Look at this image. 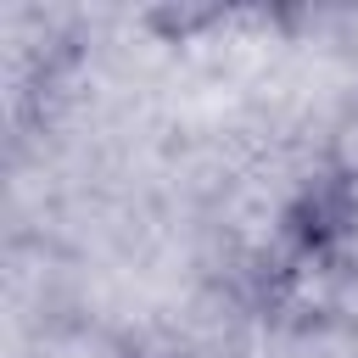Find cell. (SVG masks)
<instances>
[{
  "mask_svg": "<svg viewBox=\"0 0 358 358\" xmlns=\"http://www.w3.org/2000/svg\"><path fill=\"white\" fill-rule=\"evenodd\" d=\"M324 179L358 185V101L336 117V129H330V140H324Z\"/></svg>",
  "mask_w": 358,
  "mask_h": 358,
  "instance_id": "2",
  "label": "cell"
},
{
  "mask_svg": "<svg viewBox=\"0 0 358 358\" xmlns=\"http://www.w3.org/2000/svg\"><path fill=\"white\" fill-rule=\"evenodd\" d=\"M302 224L324 241V246H336L352 268H358V185H341V179H324L313 196H308V207H302Z\"/></svg>",
  "mask_w": 358,
  "mask_h": 358,
  "instance_id": "1",
  "label": "cell"
}]
</instances>
